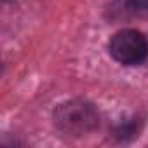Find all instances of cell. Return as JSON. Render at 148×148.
<instances>
[{
	"mask_svg": "<svg viewBox=\"0 0 148 148\" xmlns=\"http://www.w3.org/2000/svg\"><path fill=\"white\" fill-rule=\"evenodd\" d=\"M108 51L112 58L125 66L139 64L148 56V40L138 30H120L117 32L108 44Z\"/></svg>",
	"mask_w": 148,
	"mask_h": 148,
	"instance_id": "7a4b0ae2",
	"label": "cell"
},
{
	"mask_svg": "<svg viewBox=\"0 0 148 148\" xmlns=\"http://www.w3.org/2000/svg\"><path fill=\"white\" fill-rule=\"evenodd\" d=\"M129 5L136 11H143V12H148V0H127Z\"/></svg>",
	"mask_w": 148,
	"mask_h": 148,
	"instance_id": "3957f363",
	"label": "cell"
},
{
	"mask_svg": "<svg viewBox=\"0 0 148 148\" xmlns=\"http://www.w3.org/2000/svg\"><path fill=\"white\" fill-rule=\"evenodd\" d=\"M54 125L68 136H84L99 125V113L96 106L84 99H70L56 106Z\"/></svg>",
	"mask_w": 148,
	"mask_h": 148,
	"instance_id": "6da1fadb",
	"label": "cell"
}]
</instances>
